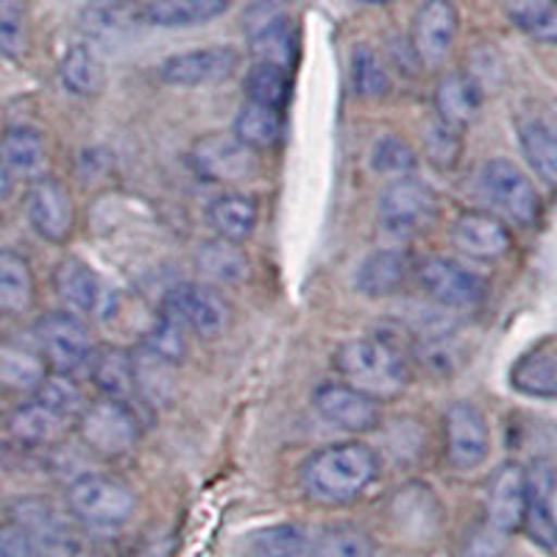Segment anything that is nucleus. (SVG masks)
Returning <instances> with one entry per match:
<instances>
[{
	"label": "nucleus",
	"mask_w": 557,
	"mask_h": 557,
	"mask_svg": "<svg viewBox=\"0 0 557 557\" xmlns=\"http://www.w3.org/2000/svg\"><path fill=\"white\" fill-rule=\"evenodd\" d=\"M228 12V0H151L139 9V23L157 28L201 26Z\"/></svg>",
	"instance_id": "obj_28"
},
{
	"label": "nucleus",
	"mask_w": 557,
	"mask_h": 557,
	"mask_svg": "<svg viewBox=\"0 0 557 557\" xmlns=\"http://www.w3.org/2000/svg\"><path fill=\"white\" fill-rule=\"evenodd\" d=\"M510 387L530 399H555L557 396V343L544 337L530 346L510 368Z\"/></svg>",
	"instance_id": "obj_21"
},
{
	"label": "nucleus",
	"mask_w": 557,
	"mask_h": 557,
	"mask_svg": "<svg viewBox=\"0 0 557 557\" xmlns=\"http://www.w3.org/2000/svg\"><path fill=\"white\" fill-rule=\"evenodd\" d=\"M460 32V14L451 0H424L412 14L410 48L421 67H441L451 57Z\"/></svg>",
	"instance_id": "obj_10"
},
{
	"label": "nucleus",
	"mask_w": 557,
	"mask_h": 557,
	"mask_svg": "<svg viewBox=\"0 0 557 557\" xmlns=\"http://www.w3.org/2000/svg\"><path fill=\"white\" fill-rule=\"evenodd\" d=\"M410 273V253L401 251V248H380V251L368 253L362 265L357 268L355 287L368 298L396 296L407 285Z\"/></svg>",
	"instance_id": "obj_22"
},
{
	"label": "nucleus",
	"mask_w": 557,
	"mask_h": 557,
	"mask_svg": "<svg viewBox=\"0 0 557 557\" xmlns=\"http://www.w3.org/2000/svg\"><path fill=\"white\" fill-rule=\"evenodd\" d=\"M12 173H9L7 168H3V162H0V201H7V198L12 196Z\"/></svg>",
	"instance_id": "obj_51"
},
{
	"label": "nucleus",
	"mask_w": 557,
	"mask_h": 557,
	"mask_svg": "<svg viewBox=\"0 0 557 557\" xmlns=\"http://www.w3.org/2000/svg\"><path fill=\"white\" fill-rule=\"evenodd\" d=\"M524 519V466L505 462L491 474L485 491V524L502 535L521 530Z\"/></svg>",
	"instance_id": "obj_19"
},
{
	"label": "nucleus",
	"mask_w": 557,
	"mask_h": 557,
	"mask_svg": "<svg viewBox=\"0 0 557 557\" xmlns=\"http://www.w3.org/2000/svg\"><path fill=\"white\" fill-rule=\"evenodd\" d=\"M393 527L412 541L435 539L441 524H444V510L441 502L426 485H405L391 502Z\"/></svg>",
	"instance_id": "obj_20"
},
{
	"label": "nucleus",
	"mask_w": 557,
	"mask_h": 557,
	"mask_svg": "<svg viewBox=\"0 0 557 557\" xmlns=\"http://www.w3.org/2000/svg\"><path fill=\"white\" fill-rule=\"evenodd\" d=\"M139 346L148 348L151 355H157V357H162V360L178 366V362L187 357V348H190V343H187V332H184L176 321H171V318H165V315H159L157 321L151 323V330L143 335Z\"/></svg>",
	"instance_id": "obj_47"
},
{
	"label": "nucleus",
	"mask_w": 557,
	"mask_h": 557,
	"mask_svg": "<svg viewBox=\"0 0 557 557\" xmlns=\"http://www.w3.org/2000/svg\"><path fill=\"white\" fill-rule=\"evenodd\" d=\"M193 173L209 184H237L257 173L260 162L235 134H203L187 153Z\"/></svg>",
	"instance_id": "obj_9"
},
{
	"label": "nucleus",
	"mask_w": 557,
	"mask_h": 557,
	"mask_svg": "<svg viewBox=\"0 0 557 557\" xmlns=\"http://www.w3.org/2000/svg\"><path fill=\"white\" fill-rule=\"evenodd\" d=\"M480 193L482 201L499 221L516 223V226H532L544 209L535 184L510 159H491L482 165Z\"/></svg>",
	"instance_id": "obj_5"
},
{
	"label": "nucleus",
	"mask_w": 557,
	"mask_h": 557,
	"mask_svg": "<svg viewBox=\"0 0 557 557\" xmlns=\"http://www.w3.org/2000/svg\"><path fill=\"white\" fill-rule=\"evenodd\" d=\"M248 45L257 62L273 64V67L290 70L296 62L298 39L296 28H293L290 17L285 12H278L276 17L268 20L265 26L248 34Z\"/></svg>",
	"instance_id": "obj_33"
},
{
	"label": "nucleus",
	"mask_w": 557,
	"mask_h": 557,
	"mask_svg": "<svg viewBox=\"0 0 557 557\" xmlns=\"http://www.w3.org/2000/svg\"><path fill=\"white\" fill-rule=\"evenodd\" d=\"M507 539L510 535H502L499 530L487 527L482 521L480 527L466 535V544H462V557H502L507 549Z\"/></svg>",
	"instance_id": "obj_49"
},
{
	"label": "nucleus",
	"mask_w": 557,
	"mask_h": 557,
	"mask_svg": "<svg viewBox=\"0 0 557 557\" xmlns=\"http://www.w3.org/2000/svg\"><path fill=\"white\" fill-rule=\"evenodd\" d=\"M34 337H37V351L51 374L73 376V380L78 374H89L98 346L82 318L70 312H51L39 318Z\"/></svg>",
	"instance_id": "obj_3"
},
{
	"label": "nucleus",
	"mask_w": 557,
	"mask_h": 557,
	"mask_svg": "<svg viewBox=\"0 0 557 557\" xmlns=\"http://www.w3.org/2000/svg\"><path fill=\"white\" fill-rule=\"evenodd\" d=\"M521 530L544 552H555V462L541 457L524 469V519Z\"/></svg>",
	"instance_id": "obj_13"
},
{
	"label": "nucleus",
	"mask_w": 557,
	"mask_h": 557,
	"mask_svg": "<svg viewBox=\"0 0 557 557\" xmlns=\"http://www.w3.org/2000/svg\"><path fill=\"white\" fill-rule=\"evenodd\" d=\"M505 12L519 32L552 45L557 37L555 0H505Z\"/></svg>",
	"instance_id": "obj_40"
},
{
	"label": "nucleus",
	"mask_w": 557,
	"mask_h": 557,
	"mask_svg": "<svg viewBox=\"0 0 557 557\" xmlns=\"http://www.w3.org/2000/svg\"><path fill=\"white\" fill-rule=\"evenodd\" d=\"M451 246L466 253L469 260L496 262L510 253L513 235H510L507 223L499 221L494 212L471 209V212H462L451 226Z\"/></svg>",
	"instance_id": "obj_18"
},
{
	"label": "nucleus",
	"mask_w": 557,
	"mask_h": 557,
	"mask_svg": "<svg viewBox=\"0 0 557 557\" xmlns=\"http://www.w3.org/2000/svg\"><path fill=\"white\" fill-rule=\"evenodd\" d=\"M67 510L89 530H114L137 510V496L126 482L107 474H84L67 487Z\"/></svg>",
	"instance_id": "obj_4"
},
{
	"label": "nucleus",
	"mask_w": 557,
	"mask_h": 557,
	"mask_svg": "<svg viewBox=\"0 0 557 557\" xmlns=\"http://www.w3.org/2000/svg\"><path fill=\"white\" fill-rule=\"evenodd\" d=\"M134 396L148 407H168L176 396V366L137 346L132 351Z\"/></svg>",
	"instance_id": "obj_27"
},
{
	"label": "nucleus",
	"mask_w": 557,
	"mask_h": 557,
	"mask_svg": "<svg viewBox=\"0 0 557 557\" xmlns=\"http://www.w3.org/2000/svg\"><path fill=\"white\" fill-rule=\"evenodd\" d=\"M26 215L32 228L42 240L64 243L73 232L76 221V207L73 196L59 178H34L26 196Z\"/></svg>",
	"instance_id": "obj_17"
},
{
	"label": "nucleus",
	"mask_w": 557,
	"mask_h": 557,
	"mask_svg": "<svg viewBox=\"0 0 557 557\" xmlns=\"http://www.w3.org/2000/svg\"><path fill=\"white\" fill-rule=\"evenodd\" d=\"M240 57L235 48L212 45V48H196L176 57H168L159 64V78L171 87H209L235 76Z\"/></svg>",
	"instance_id": "obj_15"
},
{
	"label": "nucleus",
	"mask_w": 557,
	"mask_h": 557,
	"mask_svg": "<svg viewBox=\"0 0 557 557\" xmlns=\"http://www.w3.org/2000/svg\"><path fill=\"white\" fill-rule=\"evenodd\" d=\"M332 366L343 385L366 393L374 401L399 399L410 382V366L401 348L387 337H355L337 346Z\"/></svg>",
	"instance_id": "obj_2"
},
{
	"label": "nucleus",
	"mask_w": 557,
	"mask_h": 557,
	"mask_svg": "<svg viewBox=\"0 0 557 557\" xmlns=\"http://www.w3.org/2000/svg\"><path fill=\"white\" fill-rule=\"evenodd\" d=\"M312 405L332 426L351 435H368L382 424V405L343 382H326L315 391Z\"/></svg>",
	"instance_id": "obj_16"
},
{
	"label": "nucleus",
	"mask_w": 557,
	"mask_h": 557,
	"mask_svg": "<svg viewBox=\"0 0 557 557\" xmlns=\"http://www.w3.org/2000/svg\"><path fill=\"white\" fill-rule=\"evenodd\" d=\"M312 557H376L374 539L357 524H330L310 544Z\"/></svg>",
	"instance_id": "obj_38"
},
{
	"label": "nucleus",
	"mask_w": 557,
	"mask_h": 557,
	"mask_svg": "<svg viewBox=\"0 0 557 557\" xmlns=\"http://www.w3.org/2000/svg\"><path fill=\"white\" fill-rule=\"evenodd\" d=\"M103 3H121V0H103Z\"/></svg>",
	"instance_id": "obj_53"
},
{
	"label": "nucleus",
	"mask_w": 557,
	"mask_h": 557,
	"mask_svg": "<svg viewBox=\"0 0 557 557\" xmlns=\"http://www.w3.org/2000/svg\"><path fill=\"white\" fill-rule=\"evenodd\" d=\"M70 421L53 416L51 410H45L39 401H28L20 405L9 418V432L17 437L20 444L26 446H53L59 444L70 432Z\"/></svg>",
	"instance_id": "obj_34"
},
{
	"label": "nucleus",
	"mask_w": 557,
	"mask_h": 557,
	"mask_svg": "<svg viewBox=\"0 0 557 557\" xmlns=\"http://www.w3.org/2000/svg\"><path fill=\"white\" fill-rule=\"evenodd\" d=\"M380 480V457L360 441H343L318 449L301 466V491L323 507H346L366 496Z\"/></svg>",
	"instance_id": "obj_1"
},
{
	"label": "nucleus",
	"mask_w": 557,
	"mask_h": 557,
	"mask_svg": "<svg viewBox=\"0 0 557 557\" xmlns=\"http://www.w3.org/2000/svg\"><path fill=\"white\" fill-rule=\"evenodd\" d=\"M418 282L432 301L455 307V310H471V307L482 305L487 296L485 278L446 257H430L426 262H421Z\"/></svg>",
	"instance_id": "obj_12"
},
{
	"label": "nucleus",
	"mask_w": 557,
	"mask_h": 557,
	"mask_svg": "<svg viewBox=\"0 0 557 557\" xmlns=\"http://www.w3.org/2000/svg\"><path fill=\"white\" fill-rule=\"evenodd\" d=\"M371 165L376 173H391V176H410L418 168V157L405 139L382 137L371 151Z\"/></svg>",
	"instance_id": "obj_48"
},
{
	"label": "nucleus",
	"mask_w": 557,
	"mask_h": 557,
	"mask_svg": "<svg viewBox=\"0 0 557 557\" xmlns=\"http://www.w3.org/2000/svg\"><path fill=\"white\" fill-rule=\"evenodd\" d=\"M482 92L469 73H446L435 87L437 121L446 126L466 132L476 121L482 109Z\"/></svg>",
	"instance_id": "obj_24"
},
{
	"label": "nucleus",
	"mask_w": 557,
	"mask_h": 557,
	"mask_svg": "<svg viewBox=\"0 0 557 557\" xmlns=\"http://www.w3.org/2000/svg\"><path fill=\"white\" fill-rule=\"evenodd\" d=\"M89 380L96 382L103 399L132 401L134 396V371H132V351L121 346L98 348L89 366Z\"/></svg>",
	"instance_id": "obj_30"
},
{
	"label": "nucleus",
	"mask_w": 557,
	"mask_h": 557,
	"mask_svg": "<svg viewBox=\"0 0 557 557\" xmlns=\"http://www.w3.org/2000/svg\"><path fill=\"white\" fill-rule=\"evenodd\" d=\"M487 421L469 401H455L444 416V455L455 471H474L487 460Z\"/></svg>",
	"instance_id": "obj_11"
},
{
	"label": "nucleus",
	"mask_w": 557,
	"mask_h": 557,
	"mask_svg": "<svg viewBox=\"0 0 557 557\" xmlns=\"http://www.w3.org/2000/svg\"><path fill=\"white\" fill-rule=\"evenodd\" d=\"M76 432L89 451L101 457H123L139 444L143 424L126 401L98 399L84 407L76 421Z\"/></svg>",
	"instance_id": "obj_6"
},
{
	"label": "nucleus",
	"mask_w": 557,
	"mask_h": 557,
	"mask_svg": "<svg viewBox=\"0 0 557 557\" xmlns=\"http://www.w3.org/2000/svg\"><path fill=\"white\" fill-rule=\"evenodd\" d=\"M37 301L32 262L14 248H0V318L26 315Z\"/></svg>",
	"instance_id": "obj_26"
},
{
	"label": "nucleus",
	"mask_w": 557,
	"mask_h": 557,
	"mask_svg": "<svg viewBox=\"0 0 557 557\" xmlns=\"http://www.w3.org/2000/svg\"><path fill=\"white\" fill-rule=\"evenodd\" d=\"M207 221L209 226L215 228V235L221 240L243 243L257 228L260 207H257V198L246 196V193H223V196L209 203Z\"/></svg>",
	"instance_id": "obj_29"
},
{
	"label": "nucleus",
	"mask_w": 557,
	"mask_h": 557,
	"mask_svg": "<svg viewBox=\"0 0 557 557\" xmlns=\"http://www.w3.org/2000/svg\"><path fill=\"white\" fill-rule=\"evenodd\" d=\"M0 557H51L32 535L20 530L14 521L0 524Z\"/></svg>",
	"instance_id": "obj_50"
},
{
	"label": "nucleus",
	"mask_w": 557,
	"mask_h": 557,
	"mask_svg": "<svg viewBox=\"0 0 557 557\" xmlns=\"http://www.w3.org/2000/svg\"><path fill=\"white\" fill-rule=\"evenodd\" d=\"M421 139H424V157L432 168L449 173L460 165L462 132L446 126V123H441L435 117V121L424 128V137Z\"/></svg>",
	"instance_id": "obj_45"
},
{
	"label": "nucleus",
	"mask_w": 557,
	"mask_h": 557,
	"mask_svg": "<svg viewBox=\"0 0 557 557\" xmlns=\"http://www.w3.org/2000/svg\"><path fill=\"white\" fill-rule=\"evenodd\" d=\"M355 3H360V7H387L393 0H355Z\"/></svg>",
	"instance_id": "obj_52"
},
{
	"label": "nucleus",
	"mask_w": 557,
	"mask_h": 557,
	"mask_svg": "<svg viewBox=\"0 0 557 557\" xmlns=\"http://www.w3.org/2000/svg\"><path fill=\"white\" fill-rule=\"evenodd\" d=\"M243 87H246V101L262 103V107H271L276 109V112H285L287 98H290V78H287V70L273 67V64L265 62H253Z\"/></svg>",
	"instance_id": "obj_42"
},
{
	"label": "nucleus",
	"mask_w": 557,
	"mask_h": 557,
	"mask_svg": "<svg viewBox=\"0 0 557 557\" xmlns=\"http://www.w3.org/2000/svg\"><path fill=\"white\" fill-rule=\"evenodd\" d=\"M34 401L45 407V410H51L53 416L64 418L70 424L76 426L78 416L87 407V399H84L82 387L76 385L73 376H62V374H48L39 387L34 391Z\"/></svg>",
	"instance_id": "obj_41"
},
{
	"label": "nucleus",
	"mask_w": 557,
	"mask_h": 557,
	"mask_svg": "<svg viewBox=\"0 0 557 557\" xmlns=\"http://www.w3.org/2000/svg\"><path fill=\"white\" fill-rule=\"evenodd\" d=\"M9 521H14L26 535H32L51 557L78 555L76 530L51 502L39 499V496H23L12 505Z\"/></svg>",
	"instance_id": "obj_14"
},
{
	"label": "nucleus",
	"mask_w": 557,
	"mask_h": 557,
	"mask_svg": "<svg viewBox=\"0 0 557 557\" xmlns=\"http://www.w3.org/2000/svg\"><path fill=\"white\" fill-rule=\"evenodd\" d=\"M48 374L51 371H48L37 348L20 346V343H0V391L34 393Z\"/></svg>",
	"instance_id": "obj_31"
},
{
	"label": "nucleus",
	"mask_w": 557,
	"mask_h": 557,
	"mask_svg": "<svg viewBox=\"0 0 557 557\" xmlns=\"http://www.w3.org/2000/svg\"><path fill=\"white\" fill-rule=\"evenodd\" d=\"M437 193L421 178L401 176L385 187L380 198V226L391 237H416L437 221Z\"/></svg>",
	"instance_id": "obj_7"
},
{
	"label": "nucleus",
	"mask_w": 557,
	"mask_h": 557,
	"mask_svg": "<svg viewBox=\"0 0 557 557\" xmlns=\"http://www.w3.org/2000/svg\"><path fill=\"white\" fill-rule=\"evenodd\" d=\"M521 151L524 159L530 162V168L535 171V176L546 184V187H555L557 184V137L555 128L546 121L535 117V121L521 123L519 128Z\"/></svg>",
	"instance_id": "obj_36"
},
{
	"label": "nucleus",
	"mask_w": 557,
	"mask_h": 557,
	"mask_svg": "<svg viewBox=\"0 0 557 557\" xmlns=\"http://www.w3.org/2000/svg\"><path fill=\"white\" fill-rule=\"evenodd\" d=\"M0 162L12 176L34 178L45 168V137L32 126H12L0 137Z\"/></svg>",
	"instance_id": "obj_32"
},
{
	"label": "nucleus",
	"mask_w": 557,
	"mask_h": 557,
	"mask_svg": "<svg viewBox=\"0 0 557 557\" xmlns=\"http://www.w3.org/2000/svg\"><path fill=\"white\" fill-rule=\"evenodd\" d=\"M351 89L366 101H380L391 92V76L374 48L360 45L351 53Z\"/></svg>",
	"instance_id": "obj_44"
},
{
	"label": "nucleus",
	"mask_w": 557,
	"mask_h": 557,
	"mask_svg": "<svg viewBox=\"0 0 557 557\" xmlns=\"http://www.w3.org/2000/svg\"><path fill=\"white\" fill-rule=\"evenodd\" d=\"M59 78L70 96L96 98L103 89V64L87 45H73L59 62Z\"/></svg>",
	"instance_id": "obj_37"
},
{
	"label": "nucleus",
	"mask_w": 557,
	"mask_h": 557,
	"mask_svg": "<svg viewBox=\"0 0 557 557\" xmlns=\"http://www.w3.org/2000/svg\"><path fill=\"white\" fill-rule=\"evenodd\" d=\"M162 315L176 321L187 335L209 341L228 330L235 312L218 287L203 285V282H187V285H178L165 293Z\"/></svg>",
	"instance_id": "obj_8"
},
{
	"label": "nucleus",
	"mask_w": 557,
	"mask_h": 557,
	"mask_svg": "<svg viewBox=\"0 0 557 557\" xmlns=\"http://www.w3.org/2000/svg\"><path fill=\"white\" fill-rule=\"evenodd\" d=\"M32 45V12L28 0H0V53L23 59Z\"/></svg>",
	"instance_id": "obj_43"
},
{
	"label": "nucleus",
	"mask_w": 557,
	"mask_h": 557,
	"mask_svg": "<svg viewBox=\"0 0 557 557\" xmlns=\"http://www.w3.org/2000/svg\"><path fill=\"white\" fill-rule=\"evenodd\" d=\"M282 134H285V117L276 109L246 101L240 107V112H237L235 139H240L243 146L251 148L253 153L278 146Z\"/></svg>",
	"instance_id": "obj_35"
},
{
	"label": "nucleus",
	"mask_w": 557,
	"mask_h": 557,
	"mask_svg": "<svg viewBox=\"0 0 557 557\" xmlns=\"http://www.w3.org/2000/svg\"><path fill=\"white\" fill-rule=\"evenodd\" d=\"M416 357L421 360V366L426 371L437 376H449L455 374L457 368H460V346L451 335L446 332H430V335H421L418 337V346H416Z\"/></svg>",
	"instance_id": "obj_46"
},
{
	"label": "nucleus",
	"mask_w": 557,
	"mask_h": 557,
	"mask_svg": "<svg viewBox=\"0 0 557 557\" xmlns=\"http://www.w3.org/2000/svg\"><path fill=\"white\" fill-rule=\"evenodd\" d=\"M310 544L312 535L307 532V527L287 521V524H273L253 532L248 552L251 557H307Z\"/></svg>",
	"instance_id": "obj_39"
},
{
	"label": "nucleus",
	"mask_w": 557,
	"mask_h": 557,
	"mask_svg": "<svg viewBox=\"0 0 557 557\" xmlns=\"http://www.w3.org/2000/svg\"><path fill=\"white\" fill-rule=\"evenodd\" d=\"M53 290L70 315H89L101 305V282L78 257H62L53 268Z\"/></svg>",
	"instance_id": "obj_23"
},
{
	"label": "nucleus",
	"mask_w": 557,
	"mask_h": 557,
	"mask_svg": "<svg viewBox=\"0 0 557 557\" xmlns=\"http://www.w3.org/2000/svg\"><path fill=\"white\" fill-rule=\"evenodd\" d=\"M196 271L201 273L203 285L232 287L243 285L251 276V260L243 251L240 243L232 240H207L196 251Z\"/></svg>",
	"instance_id": "obj_25"
}]
</instances>
